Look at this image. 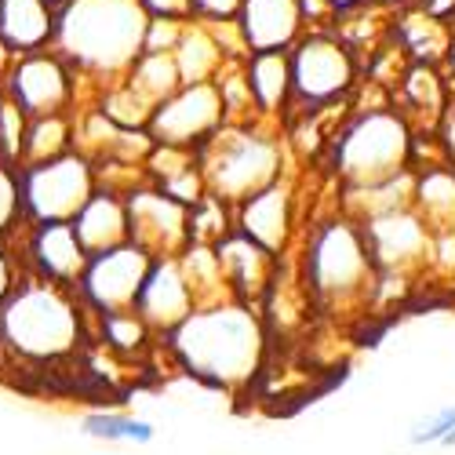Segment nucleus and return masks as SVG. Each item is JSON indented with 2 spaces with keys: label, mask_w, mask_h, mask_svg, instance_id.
I'll list each match as a JSON object with an SVG mask.
<instances>
[{
  "label": "nucleus",
  "mask_w": 455,
  "mask_h": 455,
  "mask_svg": "<svg viewBox=\"0 0 455 455\" xmlns=\"http://www.w3.org/2000/svg\"><path fill=\"white\" fill-rule=\"evenodd\" d=\"M168 347L189 375H197L201 383L215 390L234 394L255 379L262 350H267V335H262L255 307L230 299L194 310L168 335Z\"/></svg>",
  "instance_id": "nucleus-1"
},
{
  "label": "nucleus",
  "mask_w": 455,
  "mask_h": 455,
  "mask_svg": "<svg viewBox=\"0 0 455 455\" xmlns=\"http://www.w3.org/2000/svg\"><path fill=\"white\" fill-rule=\"evenodd\" d=\"M146 8L139 0H69L59 8L55 52L88 81H117L142 55Z\"/></svg>",
  "instance_id": "nucleus-2"
},
{
  "label": "nucleus",
  "mask_w": 455,
  "mask_h": 455,
  "mask_svg": "<svg viewBox=\"0 0 455 455\" xmlns=\"http://www.w3.org/2000/svg\"><path fill=\"white\" fill-rule=\"evenodd\" d=\"M92 335V314L77 291L41 277H22L0 307V350L29 364H52L77 354Z\"/></svg>",
  "instance_id": "nucleus-3"
},
{
  "label": "nucleus",
  "mask_w": 455,
  "mask_h": 455,
  "mask_svg": "<svg viewBox=\"0 0 455 455\" xmlns=\"http://www.w3.org/2000/svg\"><path fill=\"white\" fill-rule=\"evenodd\" d=\"M302 277H307L314 299L328 310H350L368 302L379 288V270L361 222L350 215L321 222L307 237Z\"/></svg>",
  "instance_id": "nucleus-4"
},
{
  "label": "nucleus",
  "mask_w": 455,
  "mask_h": 455,
  "mask_svg": "<svg viewBox=\"0 0 455 455\" xmlns=\"http://www.w3.org/2000/svg\"><path fill=\"white\" fill-rule=\"evenodd\" d=\"M197 154L208 194L222 197L234 208L251 194H259V189L281 182L284 172V142L274 132H259L251 124L226 121Z\"/></svg>",
  "instance_id": "nucleus-5"
},
{
  "label": "nucleus",
  "mask_w": 455,
  "mask_h": 455,
  "mask_svg": "<svg viewBox=\"0 0 455 455\" xmlns=\"http://www.w3.org/2000/svg\"><path fill=\"white\" fill-rule=\"evenodd\" d=\"M335 172L347 186H364L411 168V124L401 109H364L331 142Z\"/></svg>",
  "instance_id": "nucleus-6"
},
{
  "label": "nucleus",
  "mask_w": 455,
  "mask_h": 455,
  "mask_svg": "<svg viewBox=\"0 0 455 455\" xmlns=\"http://www.w3.org/2000/svg\"><path fill=\"white\" fill-rule=\"evenodd\" d=\"M99 189L95 161L84 149H69L52 161L19 164V194L26 222H69Z\"/></svg>",
  "instance_id": "nucleus-7"
},
{
  "label": "nucleus",
  "mask_w": 455,
  "mask_h": 455,
  "mask_svg": "<svg viewBox=\"0 0 455 455\" xmlns=\"http://www.w3.org/2000/svg\"><path fill=\"white\" fill-rule=\"evenodd\" d=\"M0 88L19 102L26 117L73 113L81 102V73L55 48H44V52L8 59V66L0 69Z\"/></svg>",
  "instance_id": "nucleus-8"
},
{
  "label": "nucleus",
  "mask_w": 455,
  "mask_h": 455,
  "mask_svg": "<svg viewBox=\"0 0 455 455\" xmlns=\"http://www.w3.org/2000/svg\"><path fill=\"white\" fill-rule=\"evenodd\" d=\"M288 55H291V102L331 106L357 81L354 48L328 29L302 33Z\"/></svg>",
  "instance_id": "nucleus-9"
},
{
  "label": "nucleus",
  "mask_w": 455,
  "mask_h": 455,
  "mask_svg": "<svg viewBox=\"0 0 455 455\" xmlns=\"http://www.w3.org/2000/svg\"><path fill=\"white\" fill-rule=\"evenodd\" d=\"M149 262H154V255L139 248L135 241L95 251V255H88L73 291H77V299L84 302V310L92 317L132 310L139 299V288L149 274Z\"/></svg>",
  "instance_id": "nucleus-10"
},
{
  "label": "nucleus",
  "mask_w": 455,
  "mask_h": 455,
  "mask_svg": "<svg viewBox=\"0 0 455 455\" xmlns=\"http://www.w3.org/2000/svg\"><path fill=\"white\" fill-rule=\"evenodd\" d=\"M222 124H226V106H222L219 81H194V84H179L154 109L146 132L154 142L201 149Z\"/></svg>",
  "instance_id": "nucleus-11"
},
{
  "label": "nucleus",
  "mask_w": 455,
  "mask_h": 455,
  "mask_svg": "<svg viewBox=\"0 0 455 455\" xmlns=\"http://www.w3.org/2000/svg\"><path fill=\"white\" fill-rule=\"evenodd\" d=\"M361 230H364L379 277H408L415 270L430 267L434 234H430L427 219L415 212V204L394 208L383 215H368V219H361Z\"/></svg>",
  "instance_id": "nucleus-12"
},
{
  "label": "nucleus",
  "mask_w": 455,
  "mask_h": 455,
  "mask_svg": "<svg viewBox=\"0 0 455 455\" xmlns=\"http://www.w3.org/2000/svg\"><path fill=\"white\" fill-rule=\"evenodd\" d=\"M19 262L26 277H41L52 284H66L73 288L88 262V251L69 222H26L22 230L12 237Z\"/></svg>",
  "instance_id": "nucleus-13"
},
{
  "label": "nucleus",
  "mask_w": 455,
  "mask_h": 455,
  "mask_svg": "<svg viewBox=\"0 0 455 455\" xmlns=\"http://www.w3.org/2000/svg\"><path fill=\"white\" fill-rule=\"evenodd\" d=\"M132 241L149 255H182L189 244V204L175 201L157 182H139L128 189Z\"/></svg>",
  "instance_id": "nucleus-14"
},
{
  "label": "nucleus",
  "mask_w": 455,
  "mask_h": 455,
  "mask_svg": "<svg viewBox=\"0 0 455 455\" xmlns=\"http://www.w3.org/2000/svg\"><path fill=\"white\" fill-rule=\"evenodd\" d=\"M194 310H197V302H194V291H189L179 255H157L149 262V274L139 288L135 314L154 328V335L168 339Z\"/></svg>",
  "instance_id": "nucleus-15"
},
{
  "label": "nucleus",
  "mask_w": 455,
  "mask_h": 455,
  "mask_svg": "<svg viewBox=\"0 0 455 455\" xmlns=\"http://www.w3.org/2000/svg\"><path fill=\"white\" fill-rule=\"evenodd\" d=\"M215 251H219L222 274H226V281H230L234 299L255 307V302L274 288L281 255H274L270 248H262L259 241H251L248 234H241L237 226L215 244Z\"/></svg>",
  "instance_id": "nucleus-16"
},
{
  "label": "nucleus",
  "mask_w": 455,
  "mask_h": 455,
  "mask_svg": "<svg viewBox=\"0 0 455 455\" xmlns=\"http://www.w3.org/2000/svg\"><path fill=\"white\" fill-rule=\"evenodd\" d=\"M234 222H237L241 234H248L262 248H270L274 255H281L288 248V241H291V230H295L291 186L288 182H274L267 189H259V194H251L248 201H241L234 208Z\"/></svg>",
  "instance_id": "nucleus-17"
},
{
  "label": "nucleus",
  "mask_w": 455,
  "mask_h": 455,
  "mask_svg": "<svg viewBox=\"0 0 455 455\" xmlns=\"http://www.w3.org/2000/svg\"><path fill=\"white\" fill-rule=\"evenodd\" d=\"M237 26L244 33L248 55L251 52H288L307 22H302L299 0H244L237 12Z\"/></svg>",
  "instance_id": "nucleus-18"
},
{
  "label": "nucleus",
  "mask_w": 455,
  "mask_h": 455,
  "mask_svg": "<svg viewBox=\"0 0 455 455\" xmlns=\"http://www.w3.org/2000/svg\"><path fill=\"white\" fill-rule=\"evenodd\" d=\"M59 12L48 0H0V48L8 59L55 44Z\"/></svg>",
  "instance_id": "nucleus-19"
},
{
  "label": "nucleus",
  "mask_w": 455,
  "mask_h": 455,
  "mask_svg": "<svg viewBox=\"0 0 455 455\" xmlns=\"http://www.w3.org/2000/svg\"><path fill=\"white\" fill-rule=\"evenodd\" d=\"M73 230L88 255L117 248L132 241V222H128V197L113 186H99L84 201V208L73 215Z\"/></svg>",
  "instance_id": "nucleus-20"
},
{
  "label": "nucleus",
  "mask_w": 455,
  "mask_h": 455,
  "mask_svg": "<svg viewBox=\"0 0 455 455\" xmlns=\"http://www.w3.org/2000/svg\"><path fill=\"white\" fill-rule=\"evenodd\" d=\"M288 52H251L244 59V77H248L259 117H274V113H281L291 102V55Z\"/></svg>",
  "instance_id": "nucleus-21"
},
{
  "label": "nucleus",
  "mask_w": 455,
  "mask_h": 455,
  "mask_svg": "<svg viewBox=\"0 0 455 455\" xmlns=\"http://www.w3.org/2000/svg\"><path fill=\"white\" fill-rule=\"evenodd\" d=\"M175 66H179V77L182 84H194V81H215L219 69L230 62L219 44V36L212 29V22L204 19H189L179 44H175Z\"/></svg>",
  "instance_id": "nucleus-22"
},
{
  "label": "nucleus",
  "mask_w": 455,
  "mask_h": 455,
  "mask_svg": "<svg viewBox=\"0 0 455 455\" xmlns=\"http://www.w3.org/2000/svg\"><path fill=\"white\" fill-rule=\"evenodd\" d=\"M415 212H419L430 226V234L455 230V168L437 164L415 172Z\"/></svg>",
  "instance_id": "nucleus-23"
},
{
  "label": "nucleus",
  "mask_w": 455,
  "mask_h": 455,
  "mask_svg": "<svg viewBox=\"0 0 455 455\" xmlns=\"http://www.w3.org/2000/svg\"><path fill=\"white\" fill-rule=\"evenodd\" d=\"M182 270H186V281H189V291H194V302L197 310L201 307H215V302H230L234 291H230V281L222 274V262H219V251L215 244H201V241H189L186 251L179 255Z\"/></svg>",
  "instance_id": "nucleus-24"
},
{
  "label": "nucleus",
  "mask_w": 455,
  "mask_h": 455,
  "mask_svg": "<svg viewBox=\"0 0 455 455\" xmlns=\"http://www.w3.org/2000/svg\"><path fill=\"white\" fill-rule=\"evenodd\" d=\"M397 36H401V48L415 59V62H444L451 52V29L444 26L441 15L419 8V12H408L397 19Z\"/></svg>",
  "instance_id": "nucleus-25"
},
{
  "label": "nucleus",
  "mask_w": 455,
  "mask_h": 455,
  "mask_svg": "<svg viewBox=\"0 0 455 455\" xmlns=\"http://www.w3.org/2000/svg\"><path fill=\"white\" fill-rule=\"evenodd\" d=\"M121 81H124L149 109H157V106L182 84L172 52H142V55L128 66V73H124Z\"/></svg>",
  "instance_id": "nucleus-26"
},
{
  "label": "nucleus",
  "mask_w": 455,
  "mask_h": 455,
  "mask_svg": "<svg viewBox=\"0 0 455 455\" xmlns=\"http://www.w3.org/2000/svg\"><path fill=\"white\" fill-rule=\"evenodd\" d=\"M69 149H77V109L73 113H48V117H29L26 142H22V164L52 161Z\"/></svg>",
  "instance_id": "nucleus-27"
},
{
  "label": "nucleus",
  "mask_w": 455,
  "mask_h": 455,
  "mask_svg": "<svg viewBox=\"0 0 455 455\" xmlns=\"http://www.w3.org/2000/svg\"><path fill=\"white\" fill-rule=\"evenodd\" d=\"M92 339L102 343L113 357H142L149 350V343H154V328H149L132 307V310L92 317Z\"/></svg>",
  "instance_id": "nucleus-28"
},
{
  "label": "nucleus",
  "mask_w": 455,
  "mask_h": 455,
  "mask_svg": "<svg viewBox=\"0 0 455 455\" xmlns=\"http://www.w3.org/2000/svg\"><path fill=\"white\" fill-rule=\"evenodd\" d=\"M81 434L102 444H135L146 448L157 441V427L142 419V415L128 411H113V408H92L81 415Z\"/></svg>",
  "instance_id": "nucleus-29"
},
{
  "label": "nucleus",
  "mask_w": 455,
  "mask_h": 455,
  "mask_svg": "<svg viewBox=\"0 0 455 455\" xmlns=\"http://www.w3.org/2000/svg\"><path fill=\"white\" fill-rule=\"evenodd\" d=\"M234 226V204H226L215 194H204L197 204H189V241L219 244Z\"/></svg>",
  "instance_id": "nucleus-30"
},
{
  "label": "nucleus",
  "mask_w": 455,
  "mask_h": 455,
  "mask_svg": "<svg viewBox=\"0 0 455 455\" xmlns=\"http://www.w3.org/2000/svg\"><path fill=\"white\" fill-rule=\"evenodd\" d=\"M26 128H29V117L19 109V102L12 95H4V88H0V161H8L15 168L22 164Z\"/></svg>",
  "instance_id": "nucleus-31"
},
{
  "label": "nucleus",
  "mask_w": 455,
  "mask_h": 455,
  "mask_svg": "<svg viewBox=\"0 0 455 455\" xmlns=\"http://www.w3.org/2000/svg\"><path fill=\"white\" fill-rule=\"evenodd\" d=\"M26 226L22 194H19V168L0 161V241H12Z\"/></svg>",
  "instance_id": "nucleus-32"
},
{
  "label": "nucleus",
  "mask_w": 455,
  "mask_h": 455,
  "mask_svg": "<svg viewBox=\"0 0 455 455\" xmlns=\"http://www.w3.org/2000/svg\"><path fill=\"white\" fill-rule=\"evenodd\" d=\"M451 430H455V401H451V404H444V408H437L434 415H427V419L415 423V427H411V434H408V444H415V448L444 444Z\"/></svg>",
  "instance_id": "nucleus-33"
},
{
  "label": "nucleus",
  "mask_w": 455,
  "mask_h": 455,
  "mask_svg": "<svg viewBox=\"0 0 455 455\" xmlns=\"http://www.w3.org/2000/svg\"><path fill=\"white\" fill-rule=\"evenodd\" d=\"M26 270H22V262H19V251L12 241H0V307L12 299V291L22 284Z\"/></svg>",
  "instance_id": "nucleus-34"
},
{
  "label": "nucleus",
  "mask_w": 455,
  "mask_h": 455,
  "mask_svg": "<svg viewBox=\"0 0 455 455\" xmlns=\"http://www.w3.org/2000/svg\"><path fill=\"white\" fill-rule=\"evenodd\" d=\"M244 0H194V19L204 22H222V19H237Z\"/></svg>",
  "instance_id": "nucleus-35"
},
{
  "label": "nucleus",
  "mask_w": 455,
  "mask_h": 455,
  "mask_svg": "<svg viewBox=\"0 0 455 455\" xmlns=\"http://www.w3.org/2000/svg\"><path fill=\"white\" fill-rule=\"evenodd\" d=\"M149 19H194V0H139Z\"/></svg>",
  "instance_id": "nucleus-36"
},
{
  "label": "nucleus",
  "mask_w": 455,
  "mask_h": 455,
  "mask_svg": "<svg viewBox=\"0 0 455 455\" xmlns=\"http://www.w3.org/2000/svg\"><path fill=\"white\" fill-rule=\"evenodd\" d=\"M437 135H441V146H444L448 164L455 168V102H448L444 117H441V124H437Z\"/></svg>",
  "instance_id": "nucleus-37"
},
{
  "label": "nucleus",
  "mask_w": 455,
  "mask_h": 455,
  "mask_svg": "<svg viewBox=\"0 0 455 455\" xmlns=\"http://www.w3.org/2000/svg\"><path fill=\"white\" fill-rule=\"evenodd\" d=\"M423 8L434 12V15H441V19H448L455 12V0H423Z\"/></svg>",
  "instance_id": "nucleus-38"
},
{
  "label": "nucleus",
  "mask_w": 455,
  "mask_h": 455,
  "mask_svg": "<svg viewBox=\"0 0 455 455\" xmlns=\"http://www.w3.org/2000/svg\"><path fill=\"white\" fill-rule=\"evenodd\" d=\"M331 4H335L339 12H347V8H357V4H368V0H331Z\"/></svg>",
  "instance_id": "nucleus-39"
},
{
  "label": "nucleus",
  "mask_w": 455,
  "mask_h": 455,
  "mask_svg": "<svg viewBox=\"0 0 455 455\" xmlns=\"http://www.w3.org/2000/svg\"><path fill=\"white\" fill-rule=\"evenodd\" d=\"M387 8H404V4H411V0H383Z\"/></svg>",
  "instance_id": "nucleus-40"
},
{
  "label": "nucleus",
  "mask_w": 455,
  "mask_h": 455,
  "mask_svg": "<svg viewBox=\"0 0 455 455\" xmlns=\"http://www.w3.org/2000/svg\"><path fill=\"white\" fill-rule=\"evenodd\" d=\"M48 4H52V8L59 12V8H66V4H69V0H48Z\"/></svg>",
  "instance_id": "nucleus-41"
},
{
  "label": "nucleus",
  "mask_w": 455,
  "mask_h": 455,
  "mask_svg": "<svg viewBox=\"0 0 455 455\" xmlns=\"http://www.w3.org/2000/svg\"><path fill=\"white\" fill-rule=\"evenodd\" d=\"M441 448H455V430H451V434H448V441H444V444H441Z\"/></svg>",
  "instance_id": "nucleus-42"
},
{
  "label": "nucleus",
  "mask_w": 455,
  "mask_h": 455,
  "mask_svg": "<svg viewBox=\"0 0 455 455\" xmlns=\"http://www.w3.org/2000/svg\"><path fill=\"white\" fill-rule=\"evenodd\" d=\"M8 66V55H4V48H0V69H4Z\"/></svg>",
  "instance_id": "nucleus-43"
}]
</instances>
